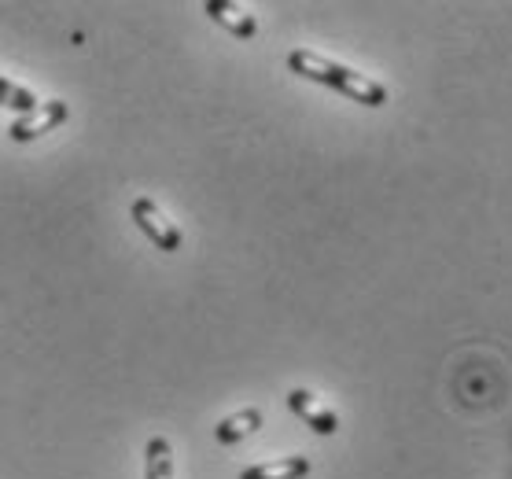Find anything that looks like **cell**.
I'll return each mask as SVG.
<instances>
[{
    "mask_svg": "<svg viewBox=\"0 0 512 479\" xmlns=\"http://www.w3.org/2000/svg\"><path fill=\"white\" fill-rule=\"evenodd\" d=\"M288 67L299 74V78H310V82L328 85V89L350 96L354 104H365V107H384L387 104V89L376 82V78L350 71V67H343V63H336V59L310 52V48H295V52L288 56Z\"/></svg>",
    "mask_w": 512,
    "mask_h": 479,
    "instance_id": "6da1fadb",
    "label": "cell"
},
{
    "mask_svg": "<svg viewBox=\"0 0 512 479\" xmlns=\"http://www.w3.org/2000/svg\"><path fill=\"white\" fill-rule=\"evenodd\" d=\"M129 214H133V222H137V229L148 240H152L159 251H181V244H185V236H181V229H177L170 218H166L163 211H159V203L148 196H137L133 199V207H129Z\"/></svg>",
    "mask_w": 512,
    "mask_h": 479,
    "instance_id": "7a4b0ae2",
    "label": "cell"
},
{
    "mask_svg": "<svg viewBox=\"0 0 512 479\" xmlns=\"http://www.w3.org/2000/svg\"><path fill=\"white\" fill-rule=\"evenodd\" d=\"M67 115H70V107L63 104V100H41L30 115L15 118L12 129H8V137H12L15 144H30V141H37V137H45V133H52L56 126H63Z\"/></svg>",
    "mask_w": 512,
    "mask_h": 479,
    "instance_id": "3957f363",
    "label": "cell"
},
{
    "mask_svg": "<svg viewBox=\"0 0 512 479\" xmlns=\"http://www.w3.org/2000/svg\"><path fill=\"white\" fill-rule=\"evenodd\" d=\"M288 409L299 417V421H306V428H314L317 435H336L339 428V417L332 413V409L321 402V398L314 395V391H306V387H295L288 395Z\"/></svg>",
    "mask_w": 512,
    "mask_h": 479,
    "instance_id": "277c9868",
    "label": "cell"
},
{
    "mask_svg": "<svg viewBox=\"0 0 512 479\" xmlns=\"http://www.w3.org/2000/svg\"><path fill=\"white\" fill-rule=\"evenodd\" d=\"M203 12H207L218 26H225L233 37L251 41V37L258 34V19L251 12H244L240 4H233V0H207V4H203Z\"/></svg>",
    "mask_w": 512,
    "mask_h": 479,
    "instance_id": "5b68a950",
    "label": "cell"
},
{
    "mask_svg": "<svg viewBox=\"0 0 512 479\" xmlns=\"http://www.w3.org/2000/svg\"><path fill=\"white\" fill-rule=\"evenodd\" d=\"M258 428H262V409L247 406V409H236L233 417L218 421L214 439H218L222 446H233V443H240V439H247V435H255Z\"/></svg>",
    "mask_w": 512,
    "mask_h": 479,
    "instance_id": "8992f818",
    "label": "cell"
},
{
    "mask_svg": "<svg viewBox=\"0 0 512 479\" xmlns=\"http://www.w3.org/2000/svg\"><path fill=\"white\" fill-rule=\"evenodd\" d=\"M310 472V457H277V461H262L240 472V479H303Z\"/></svg>",
    "mask_w": 512,
    "mask_h": 479,
    "instance_id": "52a82bcc",
    "label": "cell"
},
{
    "mask_svg": "<svg viewBox=\"0 0 512 479\" xmlns=\"http://www.w3.org/2000/svg\"><path fill=\"white\" fill-rule=\"evenodd\" d=\"M144 479H174V450L163 435L148 439L144 446Z\"/></svg>",
    "mask_w": 512,
    "mask_h": 479,
    "instance_id": "ba28073f",
    "label": "cell"
},
{
    "mask_svg": "<svg viewBox=\"0 0 512 479\" xmlns=\"http://www.w3.org/2000/svg\"><path fill=\"white\" fill-rule=\"evenodd\" d=\"M37 104H41V100H37L30 89L8 82V78H0V107H12V111H23V115H30Z\"/></svg>",
    "mask_w": 512,
    "mask_h": 479,
    "instance_id": "9c48e42d",
    "label": "cell"
}]
</instances>
